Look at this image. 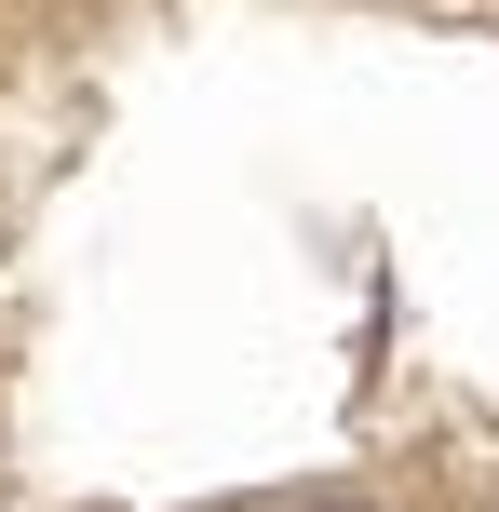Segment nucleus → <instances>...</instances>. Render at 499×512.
I'll return each mask as SVG.
<instances>
[{
    "label": "nucleus",
    "instance_id": "nucleus-1",
    "mask_svg": "<svg viewBox=\"0 0 499 512\" xmlns=\"http://www.w3.org/2000/svg\"><path fill=\"white\" fill-rule=\"evenodd\" d=\"M284 512H392V499H378V486H365V472H324V486H297Z\"/></svg>",
    "mask_w": 499,
    "mask_h": 512
}]
</instances>
